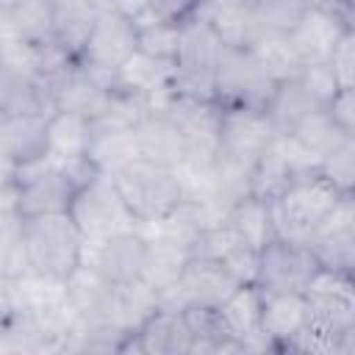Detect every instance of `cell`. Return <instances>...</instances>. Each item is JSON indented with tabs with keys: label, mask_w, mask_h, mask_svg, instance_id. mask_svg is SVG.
Instances as JSON below:
<instances>
[{
	"label": "cell",
	"mask_w": 355,
	"mask_h": 355,
	"mask_svg": "<svg viewBox=\"0 0 355 355\" xmlns=\"http://www.w3.org/2000/svg\"><path fill=\"white\" fill-rule=\"evenodd\" d=\"M305 324L288 349L352 352L355 349V291L352 275L322 269L302 294Z\"/></svg>",
	"instance_id": "cell-1"
},
{
	"label": "cell",
	"mask_w": 355,
	"mask_h": 355,
	"mask_svg": "<svg viewBox=\"0 0 355 355\" xmlns=\"http://www.w3.org/2000/svg\"><path fill=\"white\" fill-rule=\"evenodd\" d=\"M94 172H100V169L89 158L61 161L47 153L28 164H19L17 175H14V194H17L19 216L69 211L78 189Z\"/></svg>",
	"instance_id": "cell-2"
},
{
	"label": "cell",
	"mask_w": 355,
	"mask_h": 355,
	"mask_svg": "<svg viewBox=\"0 0 355 355\" xmlns=\"http://www.w3.org/2000/svg\"><path fill=\"white\" fill-rule=\"evenodd\" d=\"M347 194L352 191L336 189L319 169H308L297 175L283 191H277L269 200L275 236L311 244L333 216L341 197Z\"/></svg>",
	"instance_id": "cell-3"
},
{
	"label": "cell",
	"mask_w": 355,
	"mask_h": 355,
	"mask_svg": "<svg viewBox=\"0 0 355 355\" xmlns=\"http://www.w3.org/2000/svg\"><path fill=\"white\" fill-rule=\"evenodd\" d=\"M22 258L31 275L67 283L83 261V233L69 211L22 216Z\"/></svg>",
	"instance_id": "cell-4"
},
{
	"label": "cell",
	"mask_w": 355,
	"mask_h": 355,
	"mask_svg": "<svg viewBox=\"0 0 355 355\" xmlns=\"http://www.w3.org/2000/svg\"><path fill=\"white\" fill-rule=\"evenodd\" d=\"M111 180L122 202L128 205L130 216L136 219V227H150L172 216L186 200L178 169L147 161L141 155H136L133 161L111 172Z\"/></svg>",
	"instance_id": "cell-5"
},
{
	"label": "cell",
	"mask_w": 355,
	"mask_h": 355,
	"mask_svg": "<svg viewBox=\"0 0 355 355\" xmlns=\"http://www.w3.org/2000/svg\"><path fill=\"white\" fill-rule=\"evenodd\" d=\"M277 80L255 58L252 50L222 47L214 69V103L219 108H258L266 111Z\"/></svg>",
	"instance_id": "cell-6"
},
{
	"label": "cell",
	"mask_w": 355,
	"mask_h": 355,
	"mask_svg": "<svg viewBox=\"0 0 355 355\" xmlns=\"http://www.w3.org/2000/svg\"><path fill=\"white\" fill-rule=\"evenodd\" d=\"M319 272L322 263L308 244L272 236L258 250L252 286L261 294H305Z\"/></svg>",
	"instance_id": "cell-7"
},
{
	"label": "cell",
	"mask_w": 355,
	"mask_h": 355,
	"mask_svg": "<svg viewBox=\"0 0 355 355\" xmlns=\"http://www.w3.org/2000/svg\"><path fill=\"white\" fill-rule=\"evenodd\" d=\"M69 216L75 219L78 230L83 233V241H94V239L136 227V219L130 216L128 205L122 202L108 172H94L78 189V194L69 205Z\"/></svg>",
	"instance_id": "cell-8"
},
{
	"label": "cell",
	"mask_w": 355,
	"mask_h": 355,
	"mask_svg": "<svg viewBox=\"0 0 355 355\" xmlns=\"http://www.w3.org/2000/svg\"><path fill=\"white\" fill-rule=\"evenodd\" d=\"M83 266L100 275L111 286L144 280L147 266V236L139 227L119 230L94 241H83Z\"/></svg>",
	"instance_id": "cell-9"
},
{
	"label": "cell",
	"mask_w": 355,
	"mask_h": 355,
	"mask_svg": "<svg viewBox=\"0 0 355 355\" xmlns=\"http://www.w3.org/2000/svg\"><path fill=\"white\" fill-rule=\"evenodd\" d=\"M55 111L50 78L31 64L0 58V114L3 116H50Z\"/></svg>",
	"instance_id": "cell-10"
},
{
	"label": "cell",
	"mask_w": 355,
	"mask_h": 355,
	"mask_svg": "<svg viewBox=\"0 0 355 355\" xmlns=\"http://www.w3.org/2000/svg\"><path fill=\"white\" fill-rule=\"evenodd\" d=\"M144 352V355H191V333L180 308L158 305L122 344L119 352Z\"/></svg>",
	"instance_id": "cell-11"
},
{
	"label": "cell",
	"mask_w": 355,
	"mask_h": 355,
	"mask_svg": "<svg viewBox=\"0 0 355 355\" xmlns=\"http://www.w3.org/2000/svg\"><path fill=\"white\" fill-rule=\"evenodd\" d=\"M133 136H136V150L141 158L164 164L178 169L180 161L186 158V141L183 133L178 128V122L172 119V114L166 108H150L139 116V122L133 125Z\"/></svg>",
	"instance_id": "cell-12"
},
{
	"label": "cell",
	"mask_w": 355,
	"mask_h": 355,
	"mask_svg": "<svg viewBox=\"0 0 355 355\" xmlns=\"http://www.w3.org/2000/svg\"><path fill=\"white\" fill-rule=\"evenodd\" d=\"M322 263V269L352 275L355 263V227H352V194L341 197L327 225L319 230V236L308 244Z\"/></svg>",
	"instance_id": "cell-13"
},
{
	"label": "cell",
	"mask_w": 355,
	"mask_h": 355,
	"mask_svg": "<svg viewBox=\"0 0 355 355\" xmlns=\"http://www.w3.org/2000/svg\"><path fill=\"white\" fill-rule=\"evenodd\" d=\"M261 330L275 349H288L305 324L302 294H261Z\"/></svg>",
	"instance_id": "cell-14"
},
{
	"label": "cell",
	"mask_w": 355,
	"mask_h": 355,
	"mask_svg": "<svg viewBox=\"0 0 355 355\" xmlns=\"http://www.w3.org/2000/svg\"><path fill=\"white\" fill-rule=\"evenodd\" d=\"M47 116H3L0 122V155L11 164H28L44 155Z\"/></svg>",
	"instance_id": "cell-15"
},
{
	"label": "cell",
	"mask_w": 355,
	"mask_h": 355,
	"mask_svg": "<svg viewBox=\"0 0 355 355\" xmlns=\"http://www.w3.org/2000/svg\"><path fill=\"white\" fill-rule=\"evenodd\" d=\"M47 155L61 161L89 158V116L55 108L47 116Z\"/></svg>",
	"instance_id": "cell-16"
},
{
	"label": "cell",
	"mask_w": 355,
	"mask_h": 355,
	"mask_svg": "<svg viewBox=\"0 0 355 355\" xmlns=\"http://www.w3.org/2000/svg\"><path fill=\"white\" fill-rule=\"evenodd\" d=\"M180 313H183L186 327L191 333V352H227V349L239 352V344L230 336L219 308H211V305H183Z\"/></svg>",
	"instance_id": "cell-17"
},
{
	"label": "cell",
	"mask_w": 355,
	"mask_h": 355,
	"mask_svg": "<svg viewBox=\"0 0 355 355\" xmlns=\"http://www.w3.org/2000/svg\"><path fill=\"white\" fill-rule=\"evenodd\" d=\"M225 222L247 241L252 244L255 250H261L272 236H275V225H272V205L266 197H258V194H244L239 197Z\"/></svg>",
	"instance_id": "cell-18"
},
{
	"label": "cell",
	"mask_w": 355,
	"mask_h": 355,
	"mask_svg": "<svg viewBox=\"0 0 355 355\" xmlns=\"http://www.w3.org/2000/svg\"><path fill=\"white\" fill-rule=\"evenodd\" d=\"M247 14L261 36H288L313 0H244Z\"/></svg>",
	"instance_id": "cell-19"
},
{
	"label": "cell",
	"mask_w": 355,
	"mask_h": 355,
	"mask_svg": "<svg viewBox=\"0 0 355 355\" xmlns=\"http://www.w3.org/2000/svg\"><path fill=\"white\" fill-rule=\"evenodd\" d=\"M178 42H180V25L158 22V19H150L144 25H136V50L144 53V55H150V58L175 61Z\"/></svg>",
	"instance_id": "cell-20"
},
{
	"label": "cell",
	"mask_w": 355,
	"mask_h": 355,
	"mask_svg": "<svg viewBox=\"0 0 355 355\" xmlns=\"http://www.w3.org/2000/svg\"><path fill=\"white\" fill-rule=\"evenodd\" d=\"M319 172L341 191H352V175H355V166H352V139H344L330 155L322 158L319 164Z\"/></svg>",
	"instance_id": "cell-21"
},
{
	"label": "cell",
	"mask_w": 355,
	"mask_h": 355,
	"mask_svg": "<svg viewBox=\"0 0 355 355\" xmlns=\"http://www.w3.org/2000/svg\"><path fill=\"white\" fill-rule=\"evenodd\" d=\"M147 14L158 22H172V25H183L186 19L200 14L202 0H144Z\"/></svg>",
	"instance_id": "cell-22"
},
{
	"label": "cell",
	"mask_w": 355,
	"mask_h": 355,
	"mask_svg": "<svg viewBox=\"0 0 355 355\" xmlns=\"http://www.w3.org/2000/svg\"><path fill=\"white\" fill-rule=\"evenodd\" d=\"M327 67L338 83V89H352V31L341 33L336 47L327 55Z\"/></svg>",
	"instance_id": "cell-23"
},
{
	"label": "cell",
	"mask_w": 355,
	"mask_h": 355,
	"mask_svg": "<svg viewBox=\"0 0 355 355\" xmlns=\"http://www.w3.org/2000/svg\"><path fill=\"white\" fill-rule=\"evenodd\" d=\"M8 288H11V277L0 272V327H3V319L8 311Z\"/></svg>",
	"instance_id": "cell-24"
},
{
	"label": "cell",
	"mask_w": 355,
	"mask_h": 355,
	"mask_svg": "<svg viewBox=\"0 0 355 355\" xmlns=\"http://www.w3.org/2000/svg\"><path fill=\"white\" fill-rule=\"evenodd\" d=\"M17 175V164H11L6 155H0V183H14Z\"/></svg>",
	"instance_id": "cell-25"
},
{
	"label": "cell",
	"mask_w": 355,
	"mask_h": 355,
	"mask_svg": "<svg viewBox=\"0 0 355 355\" xmlns=\"http://www.w3.org/2000/svg\"><path fill=\"white\" fill-rule=\"evenodd\" d=\"M0 122H3V114H0Z\"/></svg>",
	"instance_id": "cell-26"
}]
</instances>
